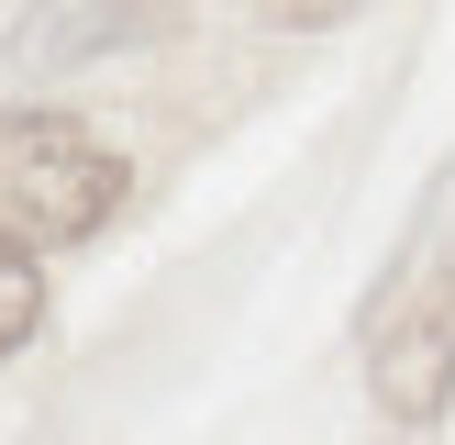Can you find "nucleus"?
<instances>
[{"label": "nucleus", "instance_id": "1", "mask_svg": "<svg viewBox=\"0 0 455 445\" xmlns=\"http://www.w3.org/2000/svg\"><path fill=\"white\" fill-rule=\"evenodd\" d=\"M123 212V156L67 111H0V245H56L100 234Z\"/></svg>", "mask_w": 455, "mask_h": 445}, {"label": "nucleus", "instance_id": "2", "mask_svg": "<svg viewBox=\"0 0 455 445\" xmlns=\"http://www.w3.org/2000/svg\"><path fill=\"white\" fill-rule=\"evenodd\" d=\"M367 345H378L367 378H378V400H389V423H444V400H455V245L378 301Z\"/></svg>", "mask_w": 455, "mask_h": 445}, {"label": "nucleus", "instance_id": "3", "mask_svg": "<svg viewBox=\"0 0 455 445\" xmlns=\"http://www.w3.org/2000/svg\"><path fill=\"white\" fill-rule=\"evenodd\" d=\"M156 34H178L167 0H34L12 22V67L22 78H78V67L123 56V44H156Z\"/></svg>", "mask_w": 455, "mask_h": 445}, {"label": "nucleus", "instance_id": "4", "mask_svg": "<svg viewBox=\"0 0 455 445\" xmlns=\"http://www.w3.org/2000/svg\"><path fill=\"white\" fill-rule=\"evenodd\" d=\"M34 323H44V267H34V245H0V356Z\"/></svg>", "mask_w": 455, "mask_h": 445}, {"label": "nucleus", "instance_id": "5", "mask_svg": "<svg viewBox=\"0 0 455 445\" xmlns=\"http://www.w3.org/2000/svg\"><path fill=\"white\" fill-rule=\"evenodd\" d=\"M355 0H267V22H289V34H323V22H345Z\"/></svg>", "mask_w": 455, "mask_h": 445}]
</instances>
